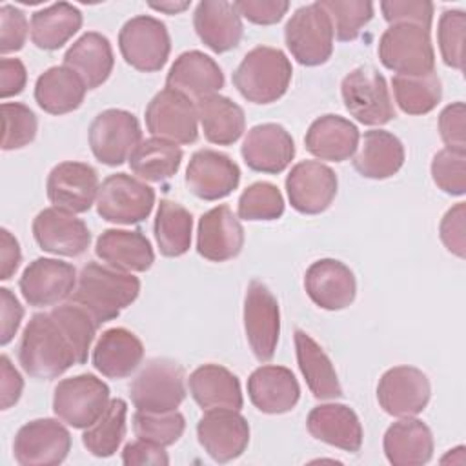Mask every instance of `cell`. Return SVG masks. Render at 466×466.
I'll use <instances>...</instances> for the list:
<instances>
[{
	"label": "cell",
	"mask_w": 466,
	"mask_h": 466,
	"mask_svg": "<svg viewBox=\"0 0 466 466\" xmlns=\"http://www.w3.org/2000/svg\"><path fill=\"white\" fill-rule=\"evenodd\" d=\"M193 27L198 38L215 53L235 49L244 35L242 16L235 4L226 0H202L193 13Z\"/></svg>",
	"instance_id": "cell-27"
},
{
	"label": "cell",
	"mask_w": 466,
	"mask_h": 466,
	"mask_svg": "<svg viewBox=\"0 0 466 466\" xmlns=\"http://www.w3.org/2000/svg\"><path fill=\"white\" fill-rule=\"evenodd\" d=\"M24 379L18 370L11 364L7 355L0 357V402L2 410H9L15 406L22 395Z\"/></svg>",
	"instance_id": "cell-58"
},
{
	"label": "cell",
	"mask_w": 466,
	"mask_h": 466,
	"mask_svg": "<svg viewBox=\"0 0 466 466\" xmlns=\"http://www.w3.org/2000/svg\"><path fill=\"white\" fill-rule=\"evenodd\" d=\"M109 400L107 384L93 373H82L56 384L53 411L62 422L86 430L104 413Z\"/></svg>",
	"instance_id": "cell-8"
},
{
	"label": "cell",
	"mask_w": 466,
	"mask_h": 466,
	"mask_svg": "<svg viewBox=\"0 0 466 466\" xmlns=\"http://www.w3.org/2000/svg\"><path fill=\"white\" fill-rule=\"evenodd\" d=\"M439 235L446 249L459 258L466 255V204L459 202L450 208L439 226Z\"/></svg>",
	"instance_id": "cell-52"
},
{
	"label": "cell",
	"mask_w": 466,
	"mask_h": 466,
	"mask_svg": "<svg viewBox=\"0 0 466 466\" xmlns=\"http://www.w3.org/2000/svg\"><path fill=\"white\" fill-rule=\"evenodd\" d=\"M237 213L242 220H277L284 213L282 193L271 182H253L240 193Z\"/></svg>",
	"instance_id": "cell-45"
},
{
	"label": "cell",
	"mask_w": 466,
	"mask_h": 466,
	"mask_svg": "<svg viewBox=\"0 0 466 466\" xmlns=\"http://www.w3.org/2000/svg\"><path fill=\"white\" fill-rule=\"evenodd\" d=\"M333 25L319 2L299 7L284 27L291 56L308 67L326 64L333 53Z\"/></svg>",
	"instance_id": "cell-6"
},
{
	"label": "cell",
	"mask_w": 466,
	"mask_h": 466,
	"mask_svg": "<svg viewBox=\"0 0 466 466\" xmlns=\"http://www.w3.org/2000/svg\"><path fill=\"white\" fill-rule=\"evenodd\" d=\"M166 87L198 102L224 87V73L209 55L193 49L178 55L173 62L166 76Z\"/></svg>",
	"instance_id": "cell-26"
},
{
	"label": "cell",
	"mask_w": 466,
	"mask_h": 466,
	"mask_svg": "<svg viewBox=\"0 0 466 466\" xmlns=\"http://www.w3.org/2000/svg\"><path fill=\"white\" fill-rule=\"evenodd\" d=\"M64 66L73 69L87 89H95L102 86L113 71V47L104 35L87 31L69 46L64 55Z\"/></svg>",
	"instance_id": "cell-35"
},
{
	"label": "cell",
	"mask_w": 466,
	"mask_h": 466,
	"mask_svg": "<svg viewBox=\"0 0 466 466\" xmlns=\"http://www.w3.org/2000/svg\"><path fill=\"white\" fill-rule=\"evenodd\" d=\"M329 15L333 35L340 42L355 40L373 18V4L368 0H319Z\"/></svg>",
	"instance_id": "cell-44"
},
{
	"label": "cell",
	"mask_w": 466,
	"mask_h": 466,
	"mask_svg": "<svg viewBox=\"0 0 466 466\" xmlns=\"http://www.w3.org/2000/svg\"><path fill=\"white\" fill-rule=\"evenodd\" d=\"M146 127L157 138L175 144H193L198 138L197 107L186 95L166 87L147 104Z\"/></svg>",
	"instance_id": "cell-14"
},
{
	"label": "cell",
	"mask_w": 466,
	"mask_h": 466,
	"mask_svg": "<svg viewBox=\"0 0 466 466\" xmlns=\"http://www.w3.org/2000/svg\"><path fill=\"white\" fill-rule=\"evenodd\" d=\"M379 58L386 69L404 76H422L435 71L430 31L411 24L390 25L380 35Z\"/></svg>",
	"instance_id": "cell-5"
},
{
	"label": "cell",
	"mask_w": 466,
	"mask_h": 466,
	"mask_svg": "<svg viewBox=\"0 0 466 466\" xmlns=\"http://www.w3.org/2000/svg\"><path fill=\"white\" fill-rule=\"evenodd\" d=\"M240 155L249 169L277 175L291 164L295 142L284 126L266 122L253 126L246 133Z\"/></svg>",
	"instance_id": "cell-22"
},
{
	"label": "cell",
	"mask_w": 466,
	"mask_h": 466,
	"mask_svg": "<svg viewBox=\"0 0 466 466\" xmlns=\"http://www.w3.org/2000/svg\"><path fill=\"white\" fill-rule=\"evenodd\" d=\"M82 27V13L67 2L51 4L31 15V40L38 49H60Z\"/></svg>",
	"instance_id": "cell-39"
},
{
	"label": "cell",
	"mask_w": 466,
	"mask_h": 466,
	"mask_svg": "<svg viewBox=\"0 0 466 466\" xmlns=\"http://www.w3.org/2000/svg\"><path fill=\"white\" fill-rule=\"evenodd\" d=\"M27 82V69L22 60L4 56L0 60V96L5 100L9 96L20 95Z\"/></svg>",
	"instance_id": "cell-57"
},
{
	"label": "cell",
	"mask_w": 466,
	"mask_h": 466,
	"mask_svg": "<svg viewBox=\"0 0 466 466\" xmlns=\"http://www.w3.org/2000/svg\"><path fill=\"white\" fill-rule=\"evenodd\" d=\"M122 58L142 73L160 71L171 53V38L164 22L149 15L129 18L118 33Z\"/></svg>",
	"instance_id": "cell-9"
},
{
	"label": "cell",
	"mask_w": 466,
	"mask_h": 466,
	"mask_svg": "<svg viewBox=\"0 0 466 466\" xmlns=\"http://www.w3.org/2000/svg\"><path fill=\"white\" fill-rule=\"evenodd\" d=\"M431 386L419 368L395 366L382 373L377 384V400L391 417H415L430 402Z\"/></svg>",
	"instance_id": "cell-16"
},
{
	"label": "cell",
	"mask_w": 466,
	"mask_h": 466,
	"mask_svg": "<svg viewBox=\"0 0 466 466\" xmlns=\"http://www.w3.org/2000/svg\"><path fill=\"white\" fill-rule=\"evenodd\" d=\"M233 4L240 16L257 25L277 24L289 9V2L286 0H238Z\"/></svg>",
	"instance_id": "cell-54"
},
{
	"label": "cell",
	"mask_w": 466,
	"mask_h": 466,
	"mask_svg": "<svg viewBox=\"0 0 466 466\" xmlns=\"http://www.w3.org/2000/svg\"><path fill=\"white\" fill-rule=\"evenodd\" d=\"M122 462L126 466H144V464L146 466L147 464L166 466V464H169V457H167L164 446L137 437V441H131L124 446Z\"/></svg>",
	"instance_id": "cell-55"
},
{
	"label": "cell",
	"mask_w": 466,
	"mask_h": 466,
	"mask_svg": "<svg viewBox=\"0 0 466 466\" xmlns=\"http://www.w3.org/2000/svg\"><path fill=\"white\" fill-rule=\"evenodd\" d=\"M304 289L319 308L339 311L355 300L357 282L353 271L344 262L320 258L306 269Z\"/></svg>",
	"instance_id": "cell-24"
},
{
	"label": "cell",
	"mask_w": 466,
	"mask_h": 466,
	"mask_svg": "<svg viewBox=\"0 0 466 466\" xmlns=\"http://www.w3.org/2000/svg\"><path fill=\"white\" fill-rule=\"evenodd\" d=\"M380 11L390 25L411 24L422 29H431L433 4L428 0H384Z\"/></svg>",
	"instance_id": "cell-50"
},
{
	"label": "cell",
	"mask_w": 466,
	"mask_h": 466,
	"mask_svg": "<svg viewBox=\"0 0 466 466\" xmlns=\"http://www.w3.org/2000/svg\"><path fill=\"white\" fill-rule=\"evenodd\" d=\"M431 178L444 193L462 197L466 193V153L446 147L437 151L431 160Z\"/></svg>",
	"instance_id": "cell-49"
},
{
	"label": "cell",
	"mask_w": 466,
	"mask_h": 466,
	"mask_svg": "<svg viewBox=\"0 0 466 466\" xmlns=\"http://www.w3.org/2000/svg\"><path fill=\"white\" fill-rule=\"evenodd\" d=\"M155 206V191L140 178L127 173L109 175L98 189L96 213L113 224H138L146 220Z\"/></svg>",
	"instance_id": "cell-10"
},
{
	"label": "cell",
	"mask_w": 466,
	"mask_h": 466,
	"mask_svg": "<svg viewBox=\"0 0 466 466\" xmlns=\"http://www.w3.org/2000/svg\"><path fill=\"white\" fill-rule=\"evenodd\" d=\"M291 62L284 51L269 46H257L246 53L233 71V86L253 104L277 102L289 87Z\"/></svg>",
	"instance_id": "cell-3"
},
{
	"label": "cell",
	"mask_w": 466,
	"mask_h": 466,
	"mask_svg": "<svg viewBox=\"0 0 466 466\" xmlns=\"http://www.w3.org/2000/svg\"><path fill=\"white\" fill-rule=\"evenodd\" d=\"M391 87L397 106L406 115H426L433 111L442 98V84L435 71L422 76L395 75Z\"/></svg>",
	"instance_id": "cell-43"
},
{
	"label": "cell",
	"mask_w": 466,
	"mask_h": 466,
	"mask_svg": "<svg viewBox=\"0 0 466 466\" xmlns=\"http://www.w3.org/2000/svg\"><path fill=\"white\" fill-rule=\"evenodd\" d=\"M86 91L84 80L67 66H53L35 82V100L49 115H66L78 109Z\"/></svg>",
	"instance_id": "cell-36"
},
{
	"label": "cell",
	"mask_w": 466,
	"mask_h": 466,
	"mask_svg": "<svg viewBox=\"0 0 466 466\" xmlns=\"http://www.w3.org/2000/svg\"><path fill=\"white\" fill-rule=\"evenodd\" d=\"M240 182V167L228 155L198 149L186 167V187L200 200H218L231 195Z\"/></svg>",
	"instance_id": "cell-20"
},
{
	"label": "cell",
	"mask_w": 466,
	"mask_h": 466,
	"mask_svg": "<svg viewBox=\"0 0 466 466\" xmlns=\"http://www.w3.org/2000/svg\"><path fill=\"white\" fill-rule=\"evenodd\" d=\"M344 107L364 126H384L395 118L386 78L371 66L351 69L340 84Z\"/></svg>",
	"instance_id": "cell-7"
},
{
	"label": "cell",
	"mask_w": 466,
	"mask_h": 466,
	"mask_svg": "<svg viewBox=\"0 0 466 466\" xmlns=\"http://www.w3.org/2000/svg\"><path fill=\"white\" fill-rule=\"evenodd\" d=\"M244 248V228L229 206L220 204L198 218L197 251L211 262L235 258Z\"/></svg>",
	"instance_id": "cell-23"
},
{
	"label": "cell",
	"mask_w": 466,
	"mask_h": 466,
	"mask_svg": "<svg viewBox=\"0 0 466 466\" xmlns=\"http://www.w3.org/2000/svg\"><path fill=\"white\" fill-rule=\"evenodd\" d=\"M96 328L95 319L71 300L49 313H36L22 331L18 362L33 379H56L87 360Z\"/></svg>",
	"instance_id": "cell-1"
},
{
	"label": "cell",
	"mask_w": 466,
	"mask_h": 466,
	"mask_svg": "<svg viewBox=\"0 0 466 466\" xmlns=\"http://www.w3.org/2000/svg\"><path fill=\"white\" fill-rule=\"evenodd\" d=\"M404 158V146L393 133L370 129L364 133L359 151L353 157V167L364 178L384 180L399 173Z\"/></svg>",
	"instance_id": "cell-33"
},
{
	"label": "cell",
	"mask_w": 466,
	"mask_h": 466,
	"mask_svg": "<svg viewBox=\"0 0 466 466\" xmlns=\"http://www.w3.org/2000/svg\"><path fill=\"white\" fill-rule=\"evenodd\" d=\"M384 455L393 466H422L433 457V433L415 417H400L382 441Z\"/></svg>",
	"instance_id": "cell-31"
},
{
	"label": "cell",
	"mask_w": 466,
	"mask_h": 466,
	"mask_svg": "<svg viewBox=\"0 0 466 466\" xmlns=\"http://www.w3.org/2000/svg\"><path fill=\"white\" fill-rule=\"evenodd\" d=\"M182 149L164 138H146L129 157L131 171L146 182L169 180L180 167Z\"/></svg>",
	"instance_id": "cell-40"
},
{
	"label": "cell",
	"mask_w": 466,
	"mask_h": 466,
	"mask_svg": "<svg viewBox=\"0 0 466 466\" xmlns=\"http://www.w3.org/2000/svg\"><path fill=\"white\" fill-rule=\"evenodd\" d=\"M144 359L142 340L126 328L102 331L93 348V366L107 379L129 377Z\"/></svg>",
	"instance_id": "cell-29"
},
{
	"label": "cell",
	"mask_w": 466,
	"mask_h": 466,
	"mask_svg": "<svg viewBox=\"0 0 466 466\" xmlns=\"http://www.w3.org/2000/svg\"><path fill=\"white\" fill-rule=\"evenodd\" d=\"M95 253L107 266L127 273L147 271L155 262L151 242L138 229H106L96 238Z\"/></svg>",
	"instance_id": "cell-32"
},
{
	"label": "cell",
	"mask_w": 466,
	"mask_h": 466,
	"mask_svg": "<svg viewBox=\"0 0 466 466\" xmlns=\"http://www.w3.org/2000/svg\"><path fill=\"white\" fill-rule=\"evenodd\" d=\"M127 404L124 399H111L104 413L86 428L82 444L95 457H111L126 437Z\"/></svg>",
	"instance_id": "cell-42"
},
{
	"label": "cell",
	"mask_w": 466,
	"mask_h": 466,
	"mask_svg": "<svg viewBox=\"0 0 466 466\" xmlns=\"http://www.w3.org/2000/svg\"><path fill=\"white\" fill-rule=\"evenodd\" d=\"M149 7L155 9V11L166 13V15H177V13L186 11L189 7V2L187 0L186 2H177V0L173 2V0H169V2H160V4H149Z\"/></svg>",
	"instance_id": "cell-60"
},
{
	"label": "cell",
	"mask_w": 466,
	"mask_h": 466,
	"mask_svg": "<svg viewBox=\"0 0 466 466\" xmlns=\"http://www.w3.org/2000/svg\"><path fill=\"white\" fill-rule=\"evenodd\" d=\"M2 120H4V137H2L4 151L25 147L35 140L38 131V120L25 104L4 102Z\"/></svg>",
	"instance_id": "cell-47"
},
{
	"label": "cell",
	"mask_w": 466,
	"mask_h": 466,
	"mask_svg": "<svg viewBox=\"0 0 466 466\" xmlns=\"http://www.w3.org/2000/svg\"><path fill=\"white\" fill-rule=\"evenodd\" d=\"M33 237L40 249L62 255V257H80L86 253L91 242L89 228L75 213L46 208L33 220Z\"/></svg>",
	"instance_id": "cell-21"
},
{
	"label": "cell",
	"mask_w": 466,
	"mask_h": 466,
	"mask_svg": "<svg viewBox=\"0 0 466 466\" xmlns=\"http://www.w3.org/2000/svg\"><path fill=\"white\" fill-rule=\"evenodd\" d=\"M140 293V280L133 273L107 264L87 262L71 293V302L84 308L98 326L116 319Z\"/></svg>",
	"instance_id": "cell-2"
},
{
	"label": "cell",
	"mask_w": 466,
	"mask_h": 466,
	"mask_svg": "<svg viewBox=\"0 0 466 466\" xmlns=\"http://www.w3.org/2000/svg\"><path fill=\"white\" fill-rule=\"evenodd\" d=\"M78 275L73 264L58 258H35L24 269L18 288L24 300L33 308H44L71 297Z\"/></svg>",
	"instance_id": "cell-18"
},
{
	"label": "cell",
	"mask_w": 466,
	"mask_h": 466,
	"mask_svg": "<svg viewBox=\"0 0 466 466\" xmlns=\"http://www.w3.org/2000/svg\"><path fill=\"white\" fill-rule=\"evenodd\" d=\"M464 27L466 15L461 9H446L437 27V42L444 64L459 71H462L464 66Z\"/></svg>",
	"instance_id": "cell-48"
},
{
	"label": "cell",
	"mask_w": 466,
	"mask_h": 466,
	"mask_svg": "<svg viewBox=\"0 0 466 466\" xmlns=\"http://www.w3.org/2000/svg\"><path fill=\"white\" fill-rule=\"evenodd\" d=\"M49 202L69 213H86L98 197V173L86 162L66 160L56 164L46 182Z\"/></svg>",
	"instance_id": "cell-19"
},
{
	"label": "cell",
	"mask_w": 466,
	"mask_h": 466,
	"mask_svg": "<svg viewBox=\"0 0 466 466\" xmlns=\"http://www.w3.org/2000/svg\"><path fill=\"white\" fill-rule=\"evenodd\" d=\"M186 430V419L180 411H166V413H149V411H135L133 415V431L138 439L171 446L175 444Z\"/></svg>",
	"instance_id": "cell-46"
},
{
	"label": "cell",
	"mask_w": 466,
	"mask_h": 466,
	"mask_svg": "<svg viewBox=\"0 0 466 466\" xmlns=\"http://www.w3.org/2000/svg\"><path fill=\"white\" fill-rule=\"evenodd\" d=\"M251 404L269 415L291 411L300 399V386L291 370L277 364L258 366L248 379Z\"/></svg>",
	"instance_id": "cell-25"
},
{
	"label": "cell",
	"mask_w": 466,
	"mask_h": 466,
	"mask_svg": "<svg viewBox=\"0 0 466 466\" xmlns=\"http://www.w3.org/2000/svg\"><path fill=\"white\" fill-rule=\"evenodd\" d=\"M295 353L300 373L315 399L329 400L342 395L335 366L326 351L302 329H295Z\"/></svg>",
	"instance_id": "cell-37"
},
{
	"label": "cell",
	"mask_w": 466,
	"mask_h": 466,
	"mask_svg": "<svg viewBox=\"0 0 466 466\" xmlns=\"http://www.w3.org/2000/svg\"><path fill=\"white\" fill-rule=\"evenodd\" d=\"M22 262L18 240L5 229H0V279L9 280Z\"/></svg>",
	"instance_id": "cell-59"
},
{
	"label": "cell",
	"mask_w": 466,
	"mask_h": 466,
	"mask_svg": "<svg viewBox=\"0 0 466 466\" xmlns=\"http://www.w3.org/2000/svg\"><path fill=\"white\" fill-rule=\"evenodd\" d=\"M359 140L360 135L353 122L340 115H322L309 124L304 146L320 160L344 162L355 155Z\"/></svg>",
	"instance_id": "cell-30"
},
{
	"label": "cell",
	"mask_w": 466,
	"mask_h": 466,
	"mask_svg": "<svg viewBox=\"0 0 466 466\" xmlns=\"http://www.w3.org/2000/svg\"><path fill=\"white\" fill-rule=\"evenodd\" d=\"M129 397L138 411H175L186 399L184 370L171 359H151L133 379Z\"/></svg>",
	"instance_id": "cell-4"
},
{
	"label": "cell",
	"mask_w": 466,
	"mask_h": 466,
	"mask_svg": "<svg viewBox=\"0 0 466 466\" xmlns=\"http://www.w3.org/2000/svg\"><path fill=\"white\" fill-rule=\"evenodd\" d=\"M22 319H24V308L20 306L18 299L7 288H0V320H2L0 344L2 346L9 344L15 339L22 324Z\"/></svg>",
	"instance_id": "cell-56"
},
{
	"label": "cell",
	"mask_w": 466,
	"mask_h": 466,
	"mask_svg": "<svg viewBox=\"0 0 466 466\" xmlns=\"http://www.w3.org/2000/svg\"><path fill=\"white\" fill-rule=\"evenodd\" d=\"M31 25L27 24L25 13L11 4L0 7V53L20 51L27 40Z\"/></svg>",
	"instance_id": "cell-51"
},
{
	"label": "cell",
	"mask_w": 466,
	"mask_h": 466,
	"mask_svg": "<svg viewBox=\"0 0 466 466\" xmlns=\"http://www.w3.org/2000/svg\"><path fill=\"white\" fill-rule=\"evenodd\" d=\"M244 331L255 359L271 360L280 335V309L275 295L260 280H251L246 289Z\"/></svg>",
	"instance_id": "cell-12"
},
{
	"label": "cell",
	"mask_w": 466,
	"mask_h": 466,
	"mask_svg": "<svg viewBox=\"0 0 466 466\" xmlns=\"http://www.w3.org/2000/svg\"><path fill=\"white\" fill-rule=\"evenodd\" d=\"M87 140L95 158L106 166H120L142 142L138 118L126 109H106L98 113L89 129Z\"/></svg>",
	"instance_id": "cell-11"
},
{
	"label": "cell",
	"mask_w": 466,
	"mask_h": 466,
	"mask_svg": "<svg viewBox=\"0 0 466 466\" xmlns=\"http://www.w3.org/2000/svg\"><path fill=\"white\" fill-rule=\"evenodd\" d=\"M339 180L335 171L319 160H302L286 177V191L295 211L319 215L326 211L335 195Z\"/></svg>",
	"instance_id": "cell-17"
},
{
	"label": "cell",
	"mask_w": 466,
	"mask_h": 466,
	"mask_svg": "<svg viewBox=\"0 0 466 466\" xmlns=\"http://www.w3.org/2000/svg\"><path fill=\"white\" fill-rule=\"evenodd\" d=\"M71 450V433L56 419H35L15 435L13 455L22 466H55L66 461Z\"/></svg>",
	"instance_id": "cell-13"
},
{
	"label": "cell",
	"mask_w": 466,
	"mask_h": 466,
	"mask_svg": "<svg viewBox=\"0 0 466 466\" xmlns=\"http://www.w3.org/2000/svg\"><path fill=\"white\" fill-rule=\"evenodd\" d=\"M153 229L155 240L164 257H182L191 246L193 217L182 204L162 198Z\"/></svg>",
	"instance_id": "cell-41"
},
{
	"label": "cell",
	"mask_w": 466,
	"mask_h": 466,
	"mask_svg": "<svg viewBox=\"0 0 466 466\" xmlns=\"http://www.w3.org/2000/svg\"><path fill=\"white\" fill-rule=\"evenodd\" d=\"M306 426L311 437L344 451L357 453L362 446V424L346 404L328 402L315 406L308 413Z\"/></svg>",
	"instance_id": "cell-28"
},
{
	"label": "cell",
	"mask_w": 466,
	"mask_h": 466,
	"mask_svg": "<svg viewBox=\"0 0 466 466\" xmlns=\"http://www.w3.org/2000/svg\"><path fill=\"white\" fill-rule=\"evenodd\" d=\"M197 116L208 142L229 146L246 131L244 109L228 96L209 95L195 104Z\"/></svg>",
	"instance_id": "cell-38"
},
{
	"label": "cell",
	"mask_w": 466,
	"mask_h": 466,
	"mask_svg": "<svg viewBox=\"0 0 466 466\" xmlns=\"http://www.w3.org/2000/svg\"><path fill=\"white\" fill-rule=\"evenodd\" d=\"M439 135L446 149L466 153L464 140V104L453 102L446 106L439 115Z\"/></svg>",
	"instance_id": "cell-53"
},
{
	"label": "cell",
	"mask_w": 466,
	"mask_h": 466,
	"mask_svg": "<svg viewBox=\"0 0 466 466\" xmlns=\"http://www.w3.org/2000/svg\"><path fill=\"white\" fill-rule=\"evenodd\" d=\"M197 437L204 451L215 462H229L240 457L249 442V424L238 410H206L197 424Z\"/></svg>",
	"instance_id": "cell-15"
},
{
	"label": "cell",
	"mask_w": 466,
	"mask_h": 466,
	"mask_svg": "<svg viewBox=\"0 0 466 466\" xmlns=\"http://www.w3.org/2000/svg\"><path fill=\"white\" fill-rule=\"evenodd\" d=\"M189 393L202 410L229 408L240 410L244 404L238 377L220 364H202L187 379Z\"/></svg>",
	"instance_id": "cell-34"
}]
</instances>
